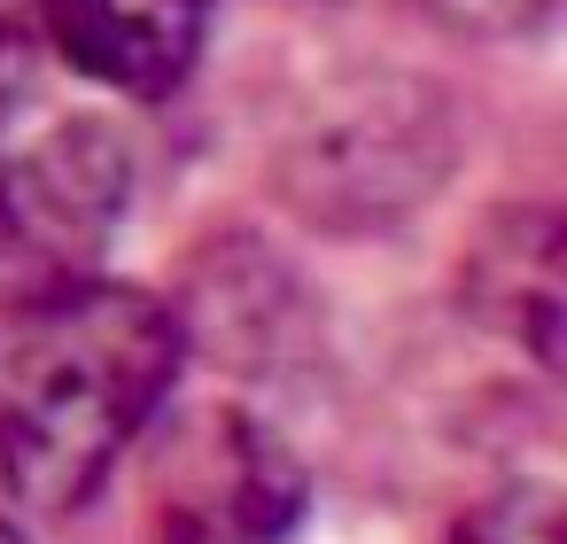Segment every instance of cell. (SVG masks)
Returning a JSON list of instances; mask_svg holds the SVG:
<instances>
[{
  "mask_svg": "<svg viewBox=\"0 0 567 544\" xmlns=\"http://www.w3.org/2000/svg\"><path fill=\"white\" fill-rule=\"evenodd\" d=\"M187 358L172 296L110 273L0 304V490L24 513H86L172 412Z\"/></svg>",
  "mask_w": 567,
  "mask_h": 544,
  "instance_id": "1",
  "label": "cell"
},
{
  "mask_svg": "<svg viewBox=\"0 0 567 544\" xmlns=\"http://www.w3.org/2000/svg\"><path fill=\"white\" fill-rule=\"evenodd\" d=\"M451 156L458 133L443 94L420 79H373L303 117V133L280 148V195L327 234H373L427 203L451 179Z\"/></svg>",
  "mask_w": 567,
  "mask_h": 544,
  "instance_id": "2",
  "label": "cell"
},
{
  "mask_svg": "<svg viewBox=\"0 0 567 544\" xmlns=\"http://www.w3.org/2000/svg\"><path fill=\"white\" fill-rule=\"evenodd\" d=\"M141 195V156L110 117H55L0 156V304L94 280L125 211Z\"/></svg>",
  "mask_w": 567,
  "mask_h": 544,
  "instance_id": "3",
  "label": "cell"
},
{
  "mask_svg": "<svg viewBox=\"0 0 567 544\" xmlns=\"http://www.w3.org/2000/svg\"><path fill=\"white\" fill-rule=\"evenodd\" d=\"M148 474L156 544H296L311 513V474L296 443L249 404L164 412Z\"/></svg>",
  "mask_w": 567,
  "mask_h": 544,
  "instance_id": "4",
  "label": "cell"
},
{
  "mask_svg": "<svg viewBox=\"0 0 567 544\" xmlns=\"http://www.w3.org/2000/svg\"><path fill=\"white\" fill-rule=\"evenodd\" d=\"M48 55L125 102H172L210 32V0H32Z\"/></svg>",
  "mask_w": 567,
  "mask_h": 544,
  "instance_id": "5",
  "label": "cell"
},
{
  "mask_svg": "<svg viewBox=\"0 0 567 544\" xmlns=\"http://www.w3.org/2000/svg\"><path fill=\"white\" fill-rule=\"evenodd\" d=\"M559 296H567L559 211L513 203V211L482 218V234L466 242V265H458V304L474 311V327L551 373L559 366Z\"/></svg>",
  "mask_w": 567,
  "mask_h": 544,
  "instance_id": "6",
  "label": "cell"
},
{
  "mask_svg": "<svg viewBox=\"0 0 567 544\" xmlns=\"http://www.w3.org/2000/svg\"><path fill=\"white\" fill-rule=\"evenodd\" d=\"M443 544H559V497L544 482H505L451 521Z\"/></svg>",
  "mask_w": 567,
  "mask_h": 544,
  "instance_id": "7",
  "label": "cell"
},
{
  "mask_svg": "<svg viewBox=\"0 0 567 544\" xmlns=\"http://www.w3.org/2000/svg\"><path fill=\"white\" fill-rule=\"evenodd\" d=\"M40 63H48V40H40V9L32 0H0V125H9L32 86H40Z\"/></svg>",
  "mask_w": 567,
  "mask_h": 544,
  "instance_id": "8",
  "label": "cell"
},
{
  "mask_svg": "<svg viewBox=\"0 0 567 544\" xmlns=\"http://www.w3.org/2000/svg\"><path fill=\"white\" fill-rule=\"evenodd\" d=\"M435 17H451L466 32H536L551 17V0H435Z\"/></svg>",
  "mask_w": 567,
  "mask_h": 544,
  "instance_id": "9",
  "label": "cell"
},
{
  "mask_svg": "<svg viewBox=\"0 0 567 544\" xmlns=\"http://www.w3.org/2000/svg\"><path fill=\"white\" fill-rule=\"evenodd\" d=\"M0 544H32V536H24V528H17L9 513H0Z\"/></svg>",
  "mask_w": 567,
  "mask_h": 544,
  "instance_id": "10",
  "label": "cell"
}]
</instances>
